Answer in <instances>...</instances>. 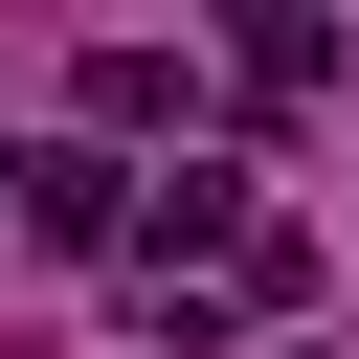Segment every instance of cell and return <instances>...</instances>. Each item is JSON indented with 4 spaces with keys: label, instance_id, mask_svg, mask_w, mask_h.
Returning <instances> with one entry per match:
<instances>
[{
    "label": "cell",
    "instance_id": "cell-3",
    "mask_svg": "<svg viewBox=\"0 0 359 359\" xmlns=\"http://www.w3.org/2000/svg\"><path fill=\"white\" fill-rule=\"evenodd\" d=\"M224 314H314V224H247L224 247Z\"/></svg>",
    "mask_w": 359,
    "mask_h": 359
},
{
    "label": "cell",
    "instance_id": "cell-2",
    "mask_svg": "<svg viewBox=\"0 0 359 359\" xmlns=\"http://www.w3.org/2000/svg\"><path fill=\"white\" fill-rule=\"evenodd\" d=\"M67 90H90V157H112V135H157V112H180V45H90Z\"/></svg>",
    "mask_w": 359,
    "mask_h": 359
},
{
    "label": "cell",
    "instance_id": "cell-1",
    "mask_svg": "<svg viewBox=\"0 0 359 359\" xmlns=\"http://www.w3.org/2000/svg\"><path fill=\"white\" fill-rule=\"evenodd\" d=\"M0 202H22L45 247H135V157H90V135H67V157H0Z\"/></svg>",
    "mask_w": 359,
    "mask_h": 359
}]
</instances>
